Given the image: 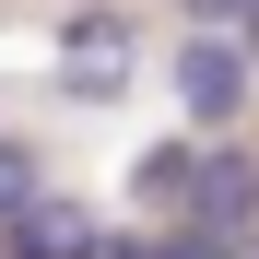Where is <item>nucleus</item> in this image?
I'll return each instance as SVG.
<instances>
[{
	"instance_id": "1a4fd4ad",
	"label": "nucleus",
	"mask_w": 259,
	"mask_h": 259,
	"mask_svg": "<svg viewBox=\"0 0 259 259\" xmlns=\"http://www.w3.org/2000/svg\"><path fill=\"white\" fill-rule=\"evenodd\" d=\"M236 48H247V59H259V0H247V12H236Z\"/></svg>"
},
{
	"instance_id": "423d86ee",
	"label": "nucleus",
	"mask_w": 259,
	"mask_h": 259,
	"mask_svg": "<svg viewBox=\"0 0 259 259\" xmlns=\"http://www.w3.org/2000/svg\"><path fill=\"white\" fill-rule=\"evenodd\" d=\"M35 189H48V177H35V153L12 142V130H0V224H12V212H24Z\"/></svg>"
},
{
	"instance_id": "f03ea898",
	"label": "nucleus",
	"mask_w": 259,
	"mask_h": 259,
	"mask_svg": "<svg viewBox=\"0 0 259 259\" xmlns=\"http://www.w3.org/2000/svg\"><path fill=\"white\" fill-rule=\"evenodd\" d=\"M59 82L82 106H106L130 82V12H106V0H82V12H59Z\"/></svg>"
},
{
	"instance_id": "0eeeda50",
	"label": "nucleus",
	"mask_w": 259,
	"mask_h": 259,
	"mask_svg": "<svg viewBox=\"0 0 259 259\" xmlns=\"http://www.w3.org/2000/svg\"><path fill=\"white\" fill-rule=\"evenodd\" d=\"M236 12L247 0H177V24H224V35H236Z\"/></svg>"
},
{
	"instance_id": "20e7f679",
	"label": "nucleus",
	"mask_w": 259,
	"mask_h": 259,
	"mask_svg": "<svg viewBox=\"0 0 259 259\" xmlns=\"http://www.w3.org/2000/svg\"><path fill=\"white\" fill-rule=\"evenodd\" d=\"M189 224H224V236H247V224H259V153H247V142H212V153H200Z\"/></svg>"
},
{
	"instance_id": "39448f33",
	"label": "nucleus",
	"mask_w": 259,
	"mask_h": 259,
	"mask_svg": "<svg viewBox=\"0 0 259 259\" xmlns=\"http://www.w3.org/2000/svg\"><path fill=\"white\" fill-rule=\"evenodd\" d=\"M189 189H200V142H153L130 165V200H153V212H189Z\"/></svg>"
},
{
	"instance_id": "7ed1b4c3",
	"label": "nucleus",
	"mask_w": 259,
	"mask_h": 259,
	"mask_svg": "<svg viewBox=\"0 0 259 259\" xmlns=\"http://www.w3.org/2000/svg\"><path fill=\"white\" fill-rule=\"evenodd\" d=\"M95 236H106V224H95L71 189H35L12 224H0V259H95Z\"/></svg>"
},
{
	"instance_id": "f257e3e1",
	"label": "nucleus",
	"mask_w": 259,
	"mask_h": 259,
	"mask_svg": "<svg viewBox=\"0 0 259 259\" xmlns=\"http://www.w3.org/2000/svg\"><path fill=\"white\" fill-rule=\"evenodd\" d=\"M247 71H259V59L236 48L224 24H189V35H177V118H189V130H236Z\"/></svg>"
},
{
	"instance_id": "6e6552de",
	"label": "nucleus",
	"mask_w": 259,
	"mask_h": 259,
	"mask_svg": "<svg viewBox=\"0 0 259 259\" xmlns=\"http://www.w3.org/2000/svg\"><path fill=\"white\" fill-rule=\"evenodd\" d=\"M95 259H165V236H95Z\"/></svg>"
}]
</instances>
